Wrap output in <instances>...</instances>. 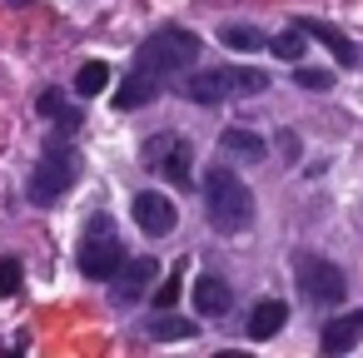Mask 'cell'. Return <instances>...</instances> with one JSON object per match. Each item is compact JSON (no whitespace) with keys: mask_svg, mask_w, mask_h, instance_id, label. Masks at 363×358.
Instances as JSON below:
<instances>
[{"mask_svg":"<svg viewBox=\"0 0 363 358\" xmlns=\"http://www.w3.org/2000/svg\"><path fill=\"white\" fill-rule=\"evenodd\" d=\"M219 155L224 160H239V164H264L269 160V145L254 130H224L219 135Z\"/></svg>","mask_w":363,"mask_h":358,"instance_id":"4fadbf2b","label":"cell"},{"mask_svg":"<svg viewBox=\"0 0 363 358\" xmlns=\"http://www.w3.org/2000/svg\"><path fill=\"white\" fill-rule=\"evenodd\" d=\"M155 90H160V80H155V75H145V70H135V75L115 90V105H120V110H140V105H150V100H155Z\"/></svg>","mask_w":363,"mask_h":358,"instance_id":"9a60e30c","label":"cell"},{"mask_svg":"<svg viewBox=\"0 0 363 358\" xmlns=\"http://www.w3.org/2000/svg\"><path fill=\"white\" fill-rule=\"evenodd\" d=\"M289 323V303L284 298H264V303H254V313H249V338H274L279 328Z\"/></svg>","mask_w":363,"mask_h":358,"instance_id":"5bb4252c","label":"cell"},{"mask_svg":"<svg viewBox=\"0 0 363 358\" xmlns=\"http://www.w3.org/2000/svg\"><path fill=\"white\" fill-rule=\"evenodd\" d=\"M298 26H303V35H308V40H318V45H323V50H328L338 65H358V50H353V40H348L343 30H333L328 21H313V16H303Z\"/></svg>","mask_w":363,"mask_h":358,"instance_id":"30bf717a","label":"cell"},{"mask_svg":"<svg viewBox=\"0 0 363 358\" xmlns=\"http://www.w3.org/2000/svg\"><path fill=\"white\" fill-rule=\"evenodd\" d=\"M105 85H110V65H105V60H85L80 75H75V90H80V95H100Z\"/></svg>","mask_w":363,"mask_h":358,"instance_id":"d6986e66","label":"cell"},{"mask_svg":"<svg viewBox=\"0 0 363 358\" xmlns=\"http://www.w3.org/2000/svg\"><path fill=\"white\" fill-rule=\"evenodd\" d=\"M194 155H189V145L179 140V135H155V140H145V150H140V164L145 169H155V174H164L174 189H189L194 184V164H189Z\"/></svg>","mask_w":363,"mask_h":358,"instance_id":"52a82bcc","label":"cell"},{"mask_svg":"<svg viewBox=\"0 0 363 358\" xmlns=\"http://www.w3.org/2000/svg\"><path fill=\"white\" fill-rule=\"evenodd\" d=\"M35 110H40V115H50V120L70 115V105H65V95H60V90H45V95L35 100Z\"/></svg>","mask_w":363,"mask_h":358,"instance_id":"44dd1931","label":"cell"},{"mask_svg":"<svg viewBox=\"0 0 363 358\" xmlns=\"http://www.w3.org/2000/svg\"><path fill=\"white\" fill-rule=\"evenodd\" d=\"M179 279H184V264H174V274H169V279L160 284V293H155V303H160V308H169V303L179 298V289H184Z\"/></svg>","mask_w":363,"mask_h":358,"instance_id":"ffe728a7","label":"cell"},{"mask_svg":"<svg viewBox=\"0 0 363 358\" xmlns=\"http://www.w3.org/2000/svg\"><path fill=\"white\" fill-rule=\"evenodd\" d=\"M155 259L150 254H140V259H125V269H120V284H115V303H135L150 284H155Z\"/></svg>","mask_w":363,"mask_h":358,"instance_id":"8fae6325","label":"cell"},{"mask_svg":"<svg viewBox=\"0 0 363 358\" xmlns=\"http://www.w3.org/2000/svg\"><path fill=\"white\" fill-rule=\"evenodd\" d=\"M269 50H274L279 60H289V65H298V60H303V26L294 21L289 30H279V35L269 40Z\"/></svg>","mask_w":363,"mask_h":358,"instance_id":"ac0fdd59","label":"cell"},{"mask_svg":"<svg viewBox=\"0 0 363 358\" xmlns=\"http://www.w3.org/2000/svg\"><path fill=\"white\" fill-rule=\"evenodd\" d=\"M294 274H298V293H303L308 303H318V308H333V303L348 298L343 269L328 264V259H318V254H298V259H294Z\"/></svg>","mask_w":363,"mask_h":358,"instance_id":"8992f818","label":"cell"},{"mask_svg":"<svg viewBox=\"0 0 363 358\" xmlns=\"http://www.w3.org/2000/svg\"><path fill=\"white\" fill-rule=\"evenodd\" d=\"M269 90V75L254 70V65H219V70H199L194 80H184V100L194 105H219L229 95H264Z\"/></svg>","mask_w":363,"mask_h":358,"instance_id":"3957f363","label":"cell"},{"mask_svg":"<svg viewBox=\"0 0 363 358\" xmlns=\"http://www.w3.org/2000/svg\"><path fill=\"white\" fill-rule=\"evenodd\" d=\"M279 145H284V155H289V160H298V140H294V135H279Z\"/></svg>","mask_w":363,"mask_h":358,"instance_id":"cb8c5ba5","label":"cell"},{"mask_svg":"<svg viewBox=\"0 0 363 358\" xmlns=\"http://www.w3.org/2000/svg\"><path fill=\"white\" fill-rule=\"evenodd\" d=\"M294 85H298V90H328V85H333V75H328V70H298V75H294Z\"/></svg>","mask_w":363,"mask_h":358,"instance_id":"603a6c76","label":"cell"},{"mask_svg":"<svg viewBox=\"0 0 363 358\" xmlns=\"http://www.w3.org/2000/svg\"><path fill=\"white\" fill-rule=\"evenodd\" d=\"M204 209H209V224H214L219 234H244V229L254 224V194H249V184H244L234 169H224V164H214V169L204 174Z\"/></svg>","mask_w":363,"mask_h":358,"instance_id":"6da1fadb","label":"cell"},{"mask_svg":"<svg viewBox=\"0 0 363 358\" xmlns=\"http://www.w3.org/2000/svg\"><path fill=\"white\" fill-rule=\"evenodd\" d=\"M199 60V35L184 30V26H160L140 50H135V70L164 80V75H184L189 65Z\"/></svg>","mask_w":363,"mask_h":358,"instance_id":"7a4b0ae2","label":"cell"},{"mask_svg":"<svg viewBox=\"0 0 363 358\" xmlns=\"http://www.w3.org/2000/svg\"><path fill=\"white\" fill-rule=\"evenodd\" d=\"M75 174H80L75 150H65V145L55 140V145L45 150V160H35V174H30V184H26L30 204H55V199L75 184Z\"/></svg>","mask_w":363,"mask_h":358,"instance_id":"5b68a950","label":"cell"},{"mask_svg":"<svg viewBox=\"0 0 363 358\" xmlns=\"http://www.w3.org/2000/svg\"><path fill=\"white\" fill-rule=\"evenodd\" d=\"M130 209H135V224H140L145 234H169V229H174V204H169L160 189H140V194L130 199Z\"/></svg>","mask_w":363,"mask_h":358,"instance_id":"ba28073f","label":"cell"},{"mask_svg":"<svg viewBox=\"0 0 363 358\" xmlns=\"http://www.w3.org/2000/svg\"><path fill=\"white\" fill-rule=\"evenodd\" d=\"M219 45H229V50H239V55H254V50H264L269 45V35L264 30H254V26H219Z\"/></svg>","mask_w":363,"mask_h":358,"instance_id":"2e32d148","label":"cell"},{"mask_svg":"<svg viewBox=\"0 0 363 358\" xmlns=\"http://www.w3.org/2000/svg\"><path fill=\"white\" fill-rule=\"evenodd\" d=\"M0 293H21V259H0Z\"/></svg>","mask_w":363,"mask_h":358,"instance_id":"7402d4cb","label":"cell"},{"mask_svg":"<svg viewBox=\"0 0 363 358\" xmlns=\"http://www.w3.org/2000/svg\"><path fill=\"white\" fill-rule=\"evenodd\" d=\"M229 303H234V289H229L219 274L194 279V313H204V318H224V313H229Z\"/></svg>","mask_w":363,"mask_h":358,"instance_id":"7c38bea8","label":"cell"},{"mask_svg":"<svg viewBox=\"0 0 363 358\" xmlns=\"http://www.w3.org/2000/svg\"><path fill=\"white\" fill-rule=\"evenodd\" d=\"M145 333L155 343H179V338H194V318H150Z\"/></svg>","mask_w":363,"mask_h":358,"instance_id":"e0dca14e","label":"cell"},{"mask_svg":"<svg viewBox=\"0 0 363 358\" xmlns=\"http://www.w3.org/2000/svg\"><path fill=\"white\" fill-rule=\"evenodd\" d=\"M318 343H323V353H348V348H358V343H363V308H353V313H343V318H328L323 333H318Z\"/></svg>","mask_w":363,"mask_h":358,"instance_id":"9c48e42d","label":"cell"},{"mask_svg":"<svg viewBox=\"0 0 363 358\" xmlns=\"http://www.w3.org/2000/svg\"><path fill=\"white\" fill-rule=\"evenodd\" d=\"M125 269V244L110 214H90L85 239H80V274L85 279H120Z\"/></svg>","mask_w":363,"mask_h":358,"instance_id":"277c9868","label":"cell"}]
</instances>
